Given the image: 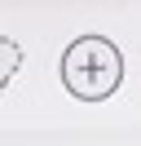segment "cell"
<instances>
[{
	"mask_svg": "<svg viewBox=\"0 0 141 146\" xmlns=\"http://www.w3.org/2000/svg\"><path fill=\"white\" fill-rule=\"evenodd\" d=\"M62 71H66V84L79 98H101V93H110L115 84H119V53H115L106 40L88 36V40H79V44H70Z\"/></svg>",
	"mask_w": 141,
	"mask_h": 146,
	"instance_id": "1",
	"label": "cell"
}]
</instances>
